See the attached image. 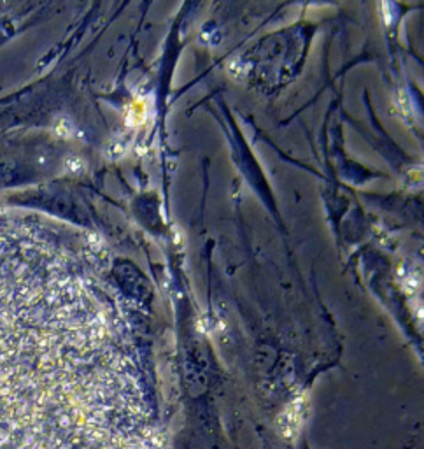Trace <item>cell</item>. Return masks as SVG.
<instances>
[{
    "label": "cell",
    "mask_w": 424,
    "mask_h": 449,
    "mask_svg": "<svg viewBox=\"0 0 424 449\" xmlns=\"http://www.w3.org/2000/svg\"><path fill=\"white\" fill-rule=\"evenodd\" d=\"M120 330L0 251V449H144Z\"/></svg>",
    "instance_id": "6da1fadb"
}]
</instances>
